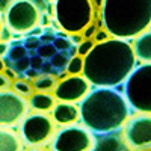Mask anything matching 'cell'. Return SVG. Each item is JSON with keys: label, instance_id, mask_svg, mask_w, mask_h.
Listing matches in <instances>:
<instances>
[{"label": "cell", "instance_id": "ab89813d", "mask_svg": "<svg viewBox=\"0 0 151 151\" xmlns=\"http://www.w3.org/2000/svg\"><path fill=\"white\" fill-rule=\"evenodd\" d=\"M91 3H92V8L95 6V8H101V5H103V0H91Z\"/></svg>", "mask_w": 151, "mask_h": 151}, {"label": "cell", "instance_id": "8d00e7d4", "mask_svg": "<svg viewBox=\"0 0 151 151\" xmlns=\"http://www.w3.org/2000/svg\"><path fill=\"white\" fill-rule=\"evenodd\" d=\"M40 23H41V26H48L50 24V17L45 14V12L42 15H40Z\"/></svg>", "mask_w": 151, "mask_h": 151}, {"label": "cell", "instance_id": "74e56055", "mask_svg": "<svg viewBox=\"0 0 151 151\" xmlns=\"http://www.w3.org/2000/svg\"><path fill=\"white\" fill-rule=\"evenodd\" d=\"M52 70H53V67H52V64H45V62H44V65H42V68H41V71H42L44 74H52Z\"/></svg>", "mask_w": 151, "mask_h": 151}, {"label": "cell", "instance_id": "ffe728a7", "mask_svg": "<svg viewBox=\"0 0 151 151\" xmlns=\"http://www.w3.org/2000/svg\"><path fill=\"white\" fill-rule=\"evenodd\" d=\"M68 74H82L83 73V58L79 55H74L68 59V64L65 67Z\"/></svg>", "mask_w": 151, "mask_h": 151}, {"label": "cell", "instance_id": "7a4b0ae2", "mask_svg": "<svg viewBox=\"0 0 151 151\" xmlns=\"http://www.w3.org/2000/svg\"><path fill=\"white\" fill-rule=\"evenodd\" d=\"M80 121L94 134L121 132L132 116V109L124 94L115 88L97 86L80 101Z\"/></svg>", "mask_w": 151, "mask_h": 151}, {"label": "cell", "instance_id": "7402d4cb", "mask_svg": "<svg viewBox=\"0 0 151 151\" xmlns=\"http://www.w3.org/2000/svg\"><path fill=\"white\" fill-rule=\"evenodd\" d=\"M56 52H58V50L55 48L53 44H41L40 47L36 48V55L41 56L42 59H50Z\"/></svg>", "mask_w": 151, "mask_h": 151}, {"label": "cell", "instance_id": "3957f363", "mask_svg": "<svg viewBox=\"0 0 151 151\" xmlns=\"http://www.w3.org/2000/svg\"><path fill=\"white\" fill-rule=\"evenodd\" d=\"M100 20L110 36L133 40L151 27V0H103Z\"/></svg>", "mask_w": 151, "mask_h": 151}, {"label": "cell", "instance_id": "603a6c76", "mask_svg": "<svg viewBox=\"0 0 151 151\" xmlns=\"http://www.w3.org/2000/svg\"><path fill=\"white\" fill-rule=\"evenodd\" d=\"M52 42H53L56 50H70V47H71V42L68 40V36H64V35L55 36Z\"/></svg>", "mask_w": 151, "mask_h": 151}, {"label": "cell", "instance_id": "5b68a950", "mask_svg": "<svg viewBox=\"0 0 151 151\" xmlns=\"http://www.w3.org/2000/svg\"><path fill=\"white\" fill-rule=\"evenodd\" d=\"M122 85V94L130 109L137 113L151 115V64L134 67Z\"/></svg>", "mask_w": 151, "mask_h": 151}, {"label": "cell", "instance_id": "30bf717a", "mask_svg": "<svg viewBox=\"0 0 151 151\" xmlns=\"http://www.w3.org/2000/svg\"><path fill=\"white\" fill-rule=\"evenodd\" d=\"M29 112V101L11 89L0 91V127H12L21 122Z\"/></svg>", "mask_w": 151, "mask_h": 151}, {"label": "cell", "instance_id": "44dd1931", "mask_svg": "<svg viewBox=\"0 0 151 151\" xmlns=\"http://www.w3.org/2000/svg\"><path fill=\"white\" fill-rule=\"evenodd\" d=\"M27 53H29V50L24 47V45L15 44L12 48L8 50V58H9L11 62H15V60H18V59H21L24 56H27Z\"/></svg>", "mask_w": 151, "mask_h": 151}, {"label": "cell", "instance_id": "2e32d148", "mask_svg": "<svg viewBox=\"0 0 151 151\" xmlns=\"http://www.w3.org/2000/svg\"><path fill=\"white\" fill-rule=\"evenodd\" d=\"M23 147L24 144L18 133L0 127V151H20Z\"/></svg>", "mask_w": 151, "mask_h": 151}, {"label": "cell", "instance_id": "83f0119b", "mask_svg": "<svg viewBox=\"0 0 151 151\" xmlns=\"http://www.w3.org/2000/svg\"><path fill=\"white\" fill-rule=\"evenodd\" d=\"M98 27L95 26L94 23H91V24H88V26L82 30V35H83V38L85 40H92V36H94V33H95V30H97Z\"/></svg>", "mask_w": 151, "mask_h": 151}, {"label": "cell", "instance_id": "f35d334b", "mask_svg": "<svg viewBox=\"0 0 151 151\" xmlns=\"http://www.w3.org/2000/svg\"><path fill=\"white\" fill-rule=\"evenodd\" d=\"M29 33H30V35H33V36H36V35L42 33V27H40V26H35L32 30H29Z\"/></svg>", "mask_w": 151, "mask_h": 151}, {"label": "cell", "instance_id": "277c9868", "mask_svg": "<svg viewBox=\"0 0 151 151\" xmlns=\"http://www.w3.org/2000/svg\"><path fill=\"white\" fill-rule=\"evenodd\" d=\"M53 15L64 32L82 33L94 20V8L91 0H55Z\"/></svg>", "mask_w": 151, "mask_h": 151}, {"label": "cell", "instance_id": "d6986e66", "mask_svg": "<svg viewBox=\"0 0 151 151\" xmlns=\"http://www.w3.org/2000/svg\"><path fill=\"white\" fill-rule=\"evenodd\" d=\"M71 58V55L65 53V50H58V52L50 58V64H52L53 70H62V68H65L67 64H68V59Z\"/></svg>", "mask_w": 151, "mask_h": 151}, {"label": "cell", "instance_id": "d590c367", "mask_svg": "<svg viewBox=\"0 0 151 151\" xmlns=\"http://www.w3.org/2000/svg\"><path fill=\"white\" fill-rule=\"evenodd\" d=\"M8 50H9V45H8V42L0 41V56H6Z\"/></svg>", "mask_w": 151, "mask_h": 151}, {"label": "cell", "instance_id": "9a60e30c", "mask_svg": "<svg viewBox=\"0 0 151 151\" xmlns=\"http://www.w3.org/2000/svg\"><path fill=\"white\" fill-rule=\"evenodd\" d=\"M56 104V98L50 92H33L29 100V107L35 112H52Z\"/></svg>", "mask_w": 151, "mask_h": 151}, {"label": "cell", "instance_id": "f1b7e54d", "mask_svg": "<svg viewBox=\"0 0 151 151\" xmlns=\"http://www.w3.org/2000/svg\"><path fill=\"white\" fill-rule=\"evenodd\" d=\"M42 65H44V59H42L41 56L33 55V56L30 58V68H33V70H36V71H40V70L42 68Z\"/></svg>", "mask_w": 151, "mask_h": 151}, {"label": "cell", "instance_id": "d4e9b609", "mask_svg": "<svg viewBox=\"0 0 151 151\" xmlns=\"http://www.w3.org/2000/svg\"><path fill=\"white\" fill-rule=\"evenodd\" d=\"M94 44H95V42H94L92 40H83V41L77 45V55L83 58V56H85V55H86L88 52H89L91 48H92V45H94Z\"/></svg>", "mask_w": 151, "mask_h": 151}, {"label": "cell", "instance_id": "1f68e13d", "mask_svg": "<svg viewBox=\"0 0 151 151\" xmlns=\"http://www.w3.org/2000/svg\"><path fill=\"white\" fill-rule=\"evenodd\" d=\"M68 40H70V42L71 44H74V45H79L85 38H83V35L82 33H70V36H68Z\"/></svg>", "mask_w": 151, "mask_h": 151}, {"label": "cell", "instance_id": "8992f818", "mask_svg": "<svg viewBox=\"0 0 151 151\" xmlns=\"http://www.w3.org/2000/svg\"><path fill=\"white\" fill-rule=\"evenodd\" d=\"M56 134V122L47 112H33L21 119L20 136L27 147H45Z\"/></svg>", "mask_w": 151, "mask_h": 151}, {"label": "cell", "instance_id": "6da1fadb", "mask_svg": "<svg viewBox=\"0 0 151 151\" xmlns=\"http://www.w3.org/2000/svg\"><path fill=\"white\" fill-rule=\"evenodd\" d=\"M132 44L127 40L107 38L95 42L83 56V76L91 86L118 88L136 67Z\"/></svg>", "mask_w": 151, "mask_h": 151}, {"label": "cell", "instance_id": "8fae6325", "mask_svg": "<svg viewBox=\"0 0 151 151\" xmlns=\"http://www.w3.org/2000/svg\"><path fill=\"white\" fill-rule=\"evenodd\" d=\"M91 91V83L86 80L83 74H68L65 79L58 82L53 89L56 101L67 103H80Z\"/></svg>", "mask_w": 151, "mask_h": 151}, {"label": "cell", "instance_id": "f546056e", "mask_svg": "<svg viewBox=\"0 0 151 151\" xmlns=\"http://www.w3.org/2000/svg\"><path fill=\"white\" fill-rule=\"evenodd\" d=\"M11 40H12V30L6 26V24H3V26H2V30H0V41L9 42Z\"/></svg>", "mask_w": 151, "mask_h": 151}, {"label": "cell", "instance_id": "4dcf8cb0", "mask_svg": "<svg viewBox=\"0 0 151 151\" xmlns=\"http://www.w3.org/2000/svg\"><path fill=\"white\" fill-rule=\"evenodd\" d=\"M12 80H9L3 73H0V91L2 89H11Z\"/></svg>", "mask_w": 151, "mask_h": 151}, {"label": "cell", "instance_id": "d6a6232c", "mask_svg": "<svg viewBox=\"0 0 151 151\" xmlns=\"http://www.w3.org/2000/svg\"><path fill=\"white\" fill-rule=\"evenodd\" d=\"M2 73L6 76V77H8L9 80H12V82H14V80L17 79V73H15L14 70H12L11 67H5V70H3Z\"/></svg>", "mask_w": 151, "mask_h": 151}, {"label": "cell", "instance_id": "b9f144b4", "mask_svg": "<svg viewBox=\"0 0 151 151\" xmlns=\"http://www.w3.org/2000/svg\"><path fill=\"white\" fill-rule=\"evenodd\" d=\"M2 26H3V17L0 14V30H2Z\"/></svg>", "mask_w": 151, "mask_h": 151}, {"label": "cell", "instance_id": "7c38bea8", "mask_svg": "<svg viewBox=\"0 0 151 151\" xmlns=\"http://www.w3.org/2000/svg\"><path fill=\"white\" fill-rule=\"evenodd\" d=\"M52 118L56 125H70L80 121V110L76 103L59 101L52 109Z\"/></svg>", "mask_w": 151, "mask_h": 151}, {"label": "cell", "instance_id": "7bdbcfd3", "mask_svg": "<svg viewBox=\"0 0 151 151\" xmlns=\"http://www.w3.org/2000/svg\"><path fill=\"white\" fill-rule=\"evenodd\" d=\"M52 2H55V0H52Z\"/></svg>", "mask_w": 151, "mask_h": 151}, {"label": "cell", "instance_id": "5bb4252c", "mask_svg": "<svg viewBox=\"0 0 151 151\" xmlns=\"http://www.w3.org/2000/svg\"><path fill=\"white\" fill-rule=\"evenodd\" d=\"M132 48L136 60L141 64H151V27L133 38Z\"/></svg>", "mask_w": 151, "mask_h": 151}, {"label": "cell", "instance_id": "ac0fdd59", "mask_svg": "<svg viewBox=\"0 0 151 151\" xmlns=\"http://www.w3.org/2000/svg\"><path fill=\"white\" fill-rule=\"evenodd\" d=\"M11 89L14 91V92H17L18 95L24 97V98L30 97V95L35 92V89H33L32 83H29L27 80H18V79H15L14 82H12V85H11Z\"/></svg>", "mask_w": 151, "mask_h": 151}, {"label": "cell", "instance_id": "836d02e7", "mask_svg": "<svg viewBox=\"0 0 151 151\" xmlns=\"http://www.w3.org/2000/svg\"><path fill=\"white\" fill-rule=\"evenodd\" d=\"M12 0H0V14H5Z\"/></svg>", "mask_w": 151, "mask_h": 151}, {"label": "cell", "instance_id": "484cf974", "mask_svg": "<svg viewBox=\"0 0 151 151\" xmlns=\"http://www.w3.org/2000/svg\"><path fill=\"white\" fill-rule=\"evenodd\" d=\"M107 38H110V33L103 27V29H97L94 36H92V41L94 42H101V41H106Z\"/></svg>", "mask_w": 151, "mask_h": 151}, {"label": "cell", "instance_id": "52a82bcc", "mask_svg": "<svg viewBox=\"0 0 151 151\" xmlns=\"http://www.w3.org/2000/svg\"><path fill=\"white\" fill-rule=\"evenodd\" d=\"M40 15L41 11L33 0H12L5 12V21L12 32L23 35L40 24Z\"/></svg>", "mask_w": 151, "mask_h": 151}, {"label": "cell", "instance_id": "cb8c5ba5", "mask_svg": "<svg viewBox=\"0 0 151 151\" xmlns=\"http://www.w3.org/2000/svg\"><path fill=\"white\" fill-rule=\"evenodd\" d=\"M15 73H24L27 68H30V58L29 56H24L18 60L14 62V67H11Z\"/></svg>", "mask_w": 151, "mask_h": 151}, {"label": "cell", "instance_id": "e0dca14e", "mask_svg": "<svg viewBox=\"0 0 151 151\" xmlns=\"http://www.w3.org/2000/svg\"><path fill=\"white\" fill-rule=\"evenodd\" d=\"M56 85H58V80H56L55 76L44 74V73L40 74L38 77H35L33 79V83H32L33 89L36 92H53Z\"/></svg>", "mask_w": 151, "mask_h": 151}, {"label": "cell", "instance_id": "60d3db41", "mask_svg": "<svg viewBox=\"0 0 151 151\" xmlns=\"http://www.w3.org/2000/svg\"><path fill=\"white\" fill-rule=\"evenodd\" d=\"M5 67H6V65H5V60L2 59V56H0V73L5 70Z\"/></svg>", "mask_w": 151, "mask_h": 151}, {"label": "cell", "instance_id": "e575fe53", "mask_svg": "<svg viewBox=\"0 0 151 151\" xmlns=\"http://www.w3.org/2000/svg\"><path fill=\"white\" fill-rule=\"evenodd\" d=\"M24 74H26L29 79H35V77H38V76H40V73H38L36 70H33V68H27L26 71H24Z\"/></svg>", "mask_w": 151, "mask_h": 151}, {"label": "cell", "instance_id": "9c48e42d", "mask_svg": "<svg viewBox=\"0 0 151 151\" xmlns=\"http://www.w3.org/2000/svg\"><path fill=\"white\" fill-rule=\"evenodd\" d=\"M121 132L122 141L129 150L151 148V115L148 113L130 116Z\"/></svg>", "mask_w": 151, "mask_h": 151}, {"label": "cell", "instance_id": "ba28073f", "mask_svg": "<svg viewBox=\"0 0 151 151\" xmlns=\"http://www.w3.org/2000/svg\"><path fill=\"white\" fill-rule=\"evenodd\" d=\"M94 141L95 134L89 129L85 125L80 127L70 124L56 132L52 141V148L55 151H91L94 148Z\"/></svg>", "mask_w": 151, "mask_h": 151}, {"label": "cell", "instance_id": "4fadbf2b", "mask_svg": "<svg viewBox=\"0 0 151 151\" xmlns=\"http://www.w3.org/2000/svg\"><path fill=\"white\" fill-rule=\"evenodd\" d=\"M92 150L94 151H125L129 148L122 141L121 132H110V133L95 134Z\"/></svg>", "mask_w": 151, "mask_h": 151}, {"label": "cell", "instance_id": "4316f807", "mask_svg": "<svg viewBox=\"0 0 151 151\" xmlns=\"http://www.w3.org/2000/svg\"><path fill=\"white\" fill-rule=\"evenodd\" d=\"M41 45V41H40V38L38 36H33V35H30L27 40H26V42H24V47H26L27 50H36L38 47Z\"/></svg>", "mask_w": 151, "mask_h": 151}]
</instances>
